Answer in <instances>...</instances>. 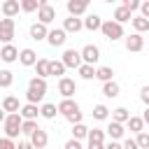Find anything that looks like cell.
<instances>
[{
    "label": "cell",
    "mask_w": 149,
    "mask_h": 149,
    "mask_svg": "<svg viewBox=\"0 0 149 149\" xmlns=\"http://www.w3.org/2000/svg\"><path fill=\"white\" fill-rule=\"evenodd\" d=\"M47 95V79H40V77H33L28 81V91H26V100L30 105H37L42 102Z\"/></svg>",
    "instance_id": "6da1fadb"
},
{
    "label": "cell",
    "mask_w": 149,
    "mask_h": 149,
    "mask_svg": "<svg viewBox=\"0 0 149 149\" xmlns=\"http://www.w3.org/2000/svg\"><path fill=\"white\" fill-rule=\"evenodd\" d=\"M21 123H23V119H21V114H19V112H16V114H7L5 123H2L5 137L16 140V137H19V133H21Z\"/></svg>",
    "instance_id": "7a4b0ae2"
},
{
    "label": "cell",
    "mask_w": 149,
    "mask_h": 149,
    "mask_svg": "<svg viewBox=\"0 0 149 149\" xmlns=\"http://www.w3.org/2000/svg\"><path fill=\"white\" fill-rule=\"evenodd\" d=\"M100 33H102L107 40H112V42H114V40L126 37V35H123V26H119V23H116V21H112V19H109V21H102Z\"/></svg>",
    "instance_id": "3957f363"
},
{
    "label": "cell",
    "mask_w": 149,
    "mask_h": 149,
    "mask_svg": "<svg viewBox=\"0 0 149 149\" xmlns=\"http://www.w3.org/2000/svg\"><path fill=\"white\" fill-rule=\"evenodd\" d=\"M14 30H16L14 19H0V42L12 44V40H14Z\"/></svg>",
    "instance_id": "277c9868"
},
{
    "label": "cell",
    "mask_w": 149,
    "mask_h": 149,
    "mask_svg": "<svg viewBox=\"0 0 149 149\" xmlns=\"http://www.w3.org/2000/svg\"><path fill=\"white\" fill-rule=\"evenodd\" d=\"M37 19H40L42 26H49V23L56 19V9H54L47 0H42V5H40V9H37Z\"/></svg>",
    "instance_id": "5b68a950"
},
{
    "label": "cell",
    "mask_w": 149,
    "mask_h": 149,
    "mask_svg": "<svg viewBox=\"0 0 149 149\" xmlns=\"http://www.w3.org/2000/svg\"><path fill=\"white\" fill-rule=\"evenodd\" d=\"M79 54H81V63H84V65H95L98 58H100V49H98L95 44H86Z\"/></svg>",
    "instance_id": "8992f818"
},
{
    "label": "cell",
    "mask_w": 149,
    "mask_h": 149,
    "mask_svg": "<svg viewBox=\"0 0 149 149\" xmlns=\"http://www.w3.org/2000/svg\"><path fill=\"white\" fill-rule=\"evenodd\" d=\"M61 63H63L65 68H77V70H79V65H81V54H79L77 49H65Z\"/></svg>",
    "instance_id": "52a82bcc"
},
{
    "label": "cell",
    "mask_w": 149,
    "mask_h": 149,
    "mask_svg": "<svg viewBox=\"0 0 149 149\" xmlns=\"http://www.w3.org/2000/svg\"><path fill=\"white\" fill-rule=\"evenodd\" d=\"M74 91H77L74 79H70V77H61V79H58V93L63 95V100H65V98H72Z\"/></svg>",
    "instance_id": "ba28073f"
},
{
    "label": "cell",
    "mask_w": 149,
    "mask_h": 149,
    "mask_svg": "<svg viewBox=\"0 0 149 149\" xmlns=\"http://www.w3.org/2000/svg\"><path fill=\"white\" fill-rule=\"evenodd\" d=\"M65 40H68V33H65L63 28H54V30H49V35H47V42H49L51 47H63Z\"/></svg>",
    "instance_id": "9c48e42d"
},
{
    "label": "cell",
    "mask_w": 149,
    "mask_h": 149,
    "mask_svg": "<svg viewBox=\"0 0 149 149\" xmlns=\"http://www.w3.org/2000/svg\"><path fill=\"white\" fill-rule=\"evenodd\" d=\"M47 142H49V135H47V130H42V128H37V130L30 135V144H33V149H44Z\"/></svg>",
    "instance_id": "30bf717a"
},
{
    "label": "cell",
    "mask_w": 149,
    "mask_h": 149,
    "mask_svg": "<svg viewBox=\"0 0 149 149\" xmlns=\"http://www.w3.org/2000/svg\"><path fill=\"white\" fill-rule=\"evenodd\" d=\"M88 9V2L86 0H68V12H70V16H77L79 19V14H84Z\"/></svg>",
    "instance_id": "8fae6325"
},
{
    "label": "cell",
    "mask_w": 149,
    "mask_h": 149,
    "mask_svg": "<svg viewBox=\"0 0 149 149\" xmlns=\"http://www.w3.org/2000/svg\"><path fill=\"white\" fill-rule=\"evenodd\" d=\"M126 49H128V51H142V49H144V37L137 35V33L128 35V37H126Z\"/></svg>",
    "instance_id": "7c38bea8"
},
{
    "label": "cell",
    "mask_w": 149,
    "mask_h": 149,
    "mask_svg": "<svg viewBox=\"0 0 149 149\" xmlns=\"http://www.w3.org/2000/svg\"><path fill=\"white\" fill-rule=\"evenodd\" d=\"M0 58L5 63H14V61H19V49L14 44H5V47H0Z\"/></svg>",
    "instance_id": "4fadbf2b"
},
{
    "label": "cell",
    "mask_w": 149,
    "mask_h": 149,
    "mask_svg": "<svg viewBox=\"0 0 149 149\" xmlns=\"http://www.w3.org/2000/svg\"><path fill=\"white\" fill-rule=\"evenodd\" d=\"M58 112H61V114H63V116L68 119L70 114L79 112V105H77V102H74L72 98H65V100H61V102H58Z\"/></svg>",
    "instance_id": "5bb4252c"
},
{
    "label": "cell",
    "mask_w": 149,
    "mask_h": 149,
    "mask_svg": "<svg viewBox=\"0 0 149 149\" xmlns=\"http://www.w3.org/2000/svg\"><path fill=\"white\" fill-rule=\"evenodd\" d=\"M19 114H21V119H23V121H35V119L40 116V107H37V105L26 102V105L19 109Z\"/></svg>",
    "instance_id": "9a60e30c"
},
{
    "label": "cell",
    "mask_w": 149,
    "mask_h": 149,
    "mask_svg": "<svg viewBox=\"0 0 149 149\" xmlns=\"http://www.w3.org/2000/svg\"><path fill=\"white\" fill-rule=\"evenodd\" d=\"M19 9H21V2H19V0H5V2H2V14H5V19H14V16L19 14Z\"/></svg>",
    "instance_id": "2e32d148"
},
{
    "label": "cell",
    "mask_w": 149,
    "mask_h": 149,
    "mask_svg": "<svg viewBox=\"0 0 149 149\" xmlns=\"http://www.w3.org/2000/svg\"><path fill=\"white\" fill-rule=\"evenodd\" d=\"M81 28H84V21L77 19V16H68V19L63 21V30H65V33H79Z\"/></svg>",
    "instance_id": "e0dca14e"
},
{
    "label": "cell",
    "mask_w": 149,
    "mask_h": 149,
    "mask_svg": "<svg viewBox=\"0 0 149 149\" xmlns=\"http://www.w3.org/2000/svg\"><path fill=\"white\" fill-rule=\"evenodd\" d=\"M19 61H21V65L30 68V65L37 63V54H35L33 49H21V51H19Z\"/></svg>",
    "instance_id": "ac0fdd59"
},
{
    "label": "cell",
    "mask_w": 149,
    "mask_h": 149,
    "mask_svg": "<svg viewBox=\"0 0 149 149\" xmlns=\"http://www.w3.org/2000/svg\"><path fill=\"white\" fill-rule=\"evenodd\" d=\"M47 35H49V30H47V26H42L40 21L30 26V37H33L35 42H40V40H47Z\"/></svg>",
    "instance_id": "d6986e66"
},
{
    "label": "cell",
    "mask_w": 149,
    "mask_h": 149,
    "mask_svg": "<svg viewBox=\"0 0 149 149\" xmlns=\"http://www.w3.org/2000/svg\"><path fill=\"white\" fill-rule=\"evenodd\" d=\"M2 109H5L7 114H16V112L21 109V105H19V98H16V95H7V98L2 100Z\"/></svg>",
    "instance_id": "ffe728a7"
},
{
    "label": "cell",
    "mask_w": 149,
    "mask_h": 149,
    "mask_svg": "<svg viewBox=\"0 0 149 149\" xmlns=\"http://www.w3.org/2000/svg\"><path fill=\"white\" fill-rule=\"evenodd\" d=\"M130 19H133V16H130V12H128L123 5H119V7L114 9V19H112V21H116L119 26H121V23H126V21H130Z\"/></svg>",
    "instance_id": "44dd1931"
},
{
    "label": "cell",
    "mask_w": 149,
    "mask_h": 149,
    "mask_svg": "<svg viewBox=\"0 0 149 149\" xmlns=\"http://www.w3.org/2000/svg\"><path fill=\"white\" fill-rule=\"evenodd\" d=\"M100 26H102V19H100L98 14H88V16L84 19V28H86V30H100Z\"/></svg>",
    "instance_id": "7402d4cb"
},
{
    "label": "cell",
    "mask_w": 149,
    "mask_h": 149,
    "mask_svg": "<svg viewBox=\"0 0 149 149\" xmlns=\"http://www.w3.org/2000/svg\"><path fill=\"white\" fill-rule=\"evenodd\" d=\"M112 77H114V70H112V68H107V65H102V68H95V79H100L102 84L112 81Z\"/></svg>",
    "instance_id": "603a6c76"
},
{
    "label": "cell",
    "mask_w": 149,
    "mask_h": 149,
    "mask_svg": "<svg viewBox=\"0 0 149 149\" xmlns=\"http://www.w3.org/2000/svg\"><path fill=\"white\" fill-rule=\"evenodd\" d=\"M128 119H130V112H128L126 107H116V109L112 112V121H114V123H121V126H123Z\"/></svg>",
    "instance_id": "cb8c5ba5"
},
{
    "label": "cell",
    "mask_w": 149,
    "mask_h": 149,
    "mask_svg": "<svg viewBox=\"0 0 149 149\" xmlns=\"http://www.w3.org/2000/svg\"><path fill=\"white\" fill-rule=\"evenodd\" d=\"M35 70H37V77L40 79H47L49 77V58H37Z\"/></svg>",
    "instance_id": "d4e9b609"
},
{
    "label": "cell",
    "mask_w": 149,
    "mask_h": 149,
    "mask_svg": "<svg viewBox=\"0 0 149 149\" xmlns=\"http://www.w3.org/2000/svg\"><path fill=\"white\" fill-rule=\"evenodd\" d=\"M123 133H126V130H123V126H121V123H114V121H109V126H107V135H109L114 142H116L119 137H123Z\"/></svg>",
    "instance_id": "484cf974"
},
{
    "label": "cell",
    "mask_w": 149,
    "mask_h": 149,
    "mask_svg": "<svg viewBox=\"0 0 149 149\" xmlns=\"http://www.w3.org/2000/svg\"><path fill=\"white\" fill-rule=\"evenodd\" d=\"M102 95L105 98H116L119 95V84L112 79V81H107V84H102Z\"/></svg>",
    "instance_id": "4316f807"
},
{
    "label": "cell",
    "mask_w": 149,
    "mask_h": 149,
    "mask_svg": "<svg viewBox=\"0 0 149 149\" xmlns=\"http://www.w3.org/2000/svg\"><path fill=\"white\" fill-rule=\"evenodd\" d=\"M58 114V107L54 105V102H44L42 107H40V116H44V119H54Z\"/></svg>",
    "instance_id": "83f0119b"
},
{
    "label": "cell",
    "mask_w": 149,
    "mask_h": 149,
    "mask_svg": "<svg viewBox=\"0 0 149 149\" xmlns=\"http://www.w3.org/2000/svg\"><path fill=\"white\" fill-rule=\"evenodd\" d=\"M65 65L61 61H49V77H63Z\"/></svg>",
    "instance_id": "f1b7e54d"
},
{
    "label": "cell",
    "mask_w": 149,
    "mask_h": 149,
    "mask_svg": "<svg viewBox=\"0 0 149 149\" xmlns=\"http://www.w3.org/2000/svg\"><path fill=\"white\" fill-rule=\"evenodd\" d=\"M130 21H133V28H135V33H137V35H140V33H144V30H149V21H147L144 16H133Z\"/></svg>",
    "instance_id": "f546056e"
},
{
    "label": "cell",
    "mask_w": 149,
    "mask_h": 149,
    "mask_svg": "<svg viewBox=\"0 0 149 149\" xmlns=\"http://www.w3.org/2000/svg\"><path fill=\"white\" fill-rule=\"evenodd\" d=\"M84 137H88V128L84 123H74L72 126V140H84Z\"/></svg>",
    "instance_id": "4dcf8cb0"
},
{
    "label": "cell",
    "mask_w": 149,
    "mask_h": 149,
    "mask_svg": "<svg viewBox=\"0 0 149 149\" xmlns=\"http://www.w3.org/2000/svg\"><path fill=\"white\" fill-rule=\"evenodd\" d=\"M126 123H128V128H130L133 133H142V128H144V121H142V116H130Z\"/></svg>",
    "instance_id": "1f68e13d"
},
{
    "label": "cell",
    "mask_w": 149,
    "mask_h": 149,
    "mask_svg": "<svg viewBox=\"0 0 149 149\" xmlns=\"http://www.w3.org/2000/svg\"><path fill=\"white\" fill-rule=\"evenodd\" d=\"M42 0H21V12H35L40 9Z\"/></svg>",
    "instance_id": "d6a6232c"
},
{
    "label": "cell",
    "mask_w": 149,
    "mask_h": 149,
    "mask_svg": "<svg viewBox=\"0 0 149 149\" xmlns=\"http://www.w3.org/2000/svg\"><path fill=\"white\" fill-rule=\"evenodd\" d=\"M79 77H81V79H93V77H95V68L81 63V65H79Z\"/></svg>",
    "instance_id": "836d02e7"
},
{
    "label": "cell",
    "mask_w": 149,
    "mask_h": 149,
    "mask_svg": "<svg viewBox=\"0 0 149 149\" xmlns=\"http://www.w3.org/2000/svg\"><path fill=\"white\" fill-rule=\"evenodd\" d=\"M109 116V109L105 107V105H95L93 107V119H98V121H105Z\"/></svg>",
    "instance_id": "e575fe53"
},
{
    "label": "cell",
    "mask_w": 149,
    "mask_h": 149,
    "mask_svg": "<svg viewBox=\"0 0 149 149\" xmlns=\"http://www.w3.org/2000/svg\"><path fill=\"white\" fill-rule=\"evenodd\" d=\"M12 81H14V74H12L9 70H0V88L12 86Z\"/></svg>",
    "instance_id": "d590c367"
},
{
    "label": "cell",
    "mask_w": 149,
    "mask_h": 149,
    "mask_svg": "<svg viewBox=\"0 0 149 149\" xmlns=\"http://www.w3.org/2000/svg\"><path fill=\"white\" fill-rule=\"evenodd\" d=\"M37 128H40V126H37V121H23V123H21V133H23V135H28V137H30Z\"/></svg>",
    "instance_id": "8d00e7d4"
},
{
    "label": "cell",
    "mask_w": 149,
    "mask_h": 149,
    "mask_svg": "<svg viewBox=\"0 0 149 149\" xmlns=\"http://www.w3.org/2000/svg\"><path fill=\"white\" fill-rule=\"evenodd\" d=\"M102 140H105V130H100V128L88 130V142H100L102 144Z\"/></svg>",
    "instance_id": "74e56055"
},
{
    "label": "cell",
    "mask_w": 149,
    "mask_h": 149,
    "mask_svg": "<svg viewBox=\"0 0 149 149\" xmlns=\"http://www.w3.org/2000/svg\"><path fill=\"white\" fill-rule=\"evenodd\" d=\"M135 142H137V147L140 149H149V133H137V137H135Z\"/></svg>",
    "instance_id": "f35d334b"
},
{
    "label": "cell",
    "mask_w": 149,
    "mask_h": 149,
    "mask_svg": "<svg viewBox=\"0 0 149 149\" xmlns=\"http://www.w3.org/2000/svg\"><path fill=\"white\" fill-rule=\"evenodd\" d=\"M123 7H126L130 14H133L135 9H140V2H137V0H123Z\"/></svg>",
    "instance_id": "ab89813d"
},
{
    "label": "cell",
    "mask_w": 149,
    "mask_h": 149,
    "mask_svg": "<svg viewBox=\"0 0 149 149\" xmlns=\"http://www.w3.org/2000/svg\"><path fill=\"white\" fill-rule=\"evenodd\" d=\"M0 149H16V144L9 137H0Z\"/></svg>",
    "instance_id": "60d3db41"
},
{
    "label": "cell",
    "mask_w": 149,
    "mask_h": 149,
    "mask_svg": "<svg viewBox=\"0 0 149 149\" xmlns=\"http://www.w3.org/2000/svg\"><path fill=\"white\" fill-rule=\"evenodd\" d=\"M140 100L149 107V86H142V91H140Z\"/></svg>",
    "instance_id": "b9f144b4"
},
{
    "label": "cell",
    "mask_w": 149,
    "mask_h": 149,
    "mask_svg": "<svg viewBox=\"0 0 149 149\" xmlns=\"http://www.w3.org/2000/svg\"><path fill=\"white\" fill-rule=\"evenodd\" d=\"M140 12H142L140 16H144V19L149 21V0H147V2H140Z\"/></svg>",
    "instance_id": "7bdbcfd3"
},
{
    "label": "cell",
    "mask_w": 149,
    "mask_h": 149,
    "mask_svg": "<svg viewBox=\"0 0 149 149\" xmlns=\"http://www.w3.org/2000/svg\"><path fill=\"white\" fill-rule=\"evenodd\" d=\"M68 121H70L72 126H74V123H81V112H74V114H70V116H68Z\"/></svg>",
    "instance_id": "ee69618b"
},
{
    "label": "cell",
    "mask_w": 149,
    "mask_h": 149,
    "mask_svg": "<svg viewBox=\"0 0 149 149\" xmlns=\"http://www.w3.org/2000/svg\"><path fill=\"white\" fill-rule=\"evenodd\" d=\"M63 149H81V144H79V140H68Z\"/></svg>",
    "instance_id": "f6af8a7d"
},
{
    "label": "cell",
    "mask_w": 149,
    "mask_h": 149,
    "mask_svg": "<svg viewBox=\"0 0 149 149\" xmlns=\"http://www.w3.org/2000/svg\"><path fill=\"white\" fill-rule=\"evenodd\" d=\"M121 147H123V149H140V147H137V142H135V140H130V137H128Z\"/></svg>",
    "instance_id": "bcb514c9"
},
{
    "label": "cell",
    "mask_w": 149,
    "mask_h": 149,
    "mask_svg": "<svg viewBox=\"0 0 149 149\" xmlns=\"http://www.w3.org/2000/svg\"><path fill=\"white\" fill-rule=\"evenodd\" d=\"M16 149H33V144H30V140H23V142L16 144Z\"/></svg>",
    "instance_id": "7dc6e473"
},
{
    "label": "cell",
    "mask_w": 149,
    "mask_h": 149,
    "mask_svg": "<svg viewBox=\"0 0 149 149\" xmlns=\"http://www.w3.org/2000/svg\"><path fill=\"white\" fill-rule=\"evenodd\" d=\"M105 149H123V147H121L119 142H114V140H112L109 144H105Z\"/></svg>",
    "instance_id": "c3c4849f"
},
{
    "label": "cell",
    "mask_w": 149,
    "mask_h": 149,
    "mask_svg": "<svg viewBox=\"0 0 149 149\" xmlns=\"http://www.w3.org/2000/svg\"><path fill=\"white\" fill-rule=\"evenodd\" d=\"M88 149H105V144H100V142H88Z\"/></svg>",
    "instance_id": "681fc988"
},
{
    "label": "cell",
    "mask_w": 149,
    "mask_h": 149,
    "mask_svg": "<svg viewBox=\"0 0 149 149\" xmlns=\"http://www.w3.org/2000/svg\"><path fill=\"white\" fill-rule=\"evenodd\" d=\"M142 121H144V123H149V107L144 109V114H142Z\"/></svg>",
    "instance_id": "f907efd6"
},
{
    "label": "cell",
    "mask_w": 149,
    "mask_h": 149,
    "mask_svg": "<svg viewBox=\"0 0 149 149\" xmlns=\"http://www.w3.org/2000/svg\"><path fill=\"white\" fill-rule=\"evenodd\" d=\"M5 119H7V114H5V109L0 107V123H5Z\"/></svg>",
    "instance_id": "816d5d0a"
}]
</instances>
